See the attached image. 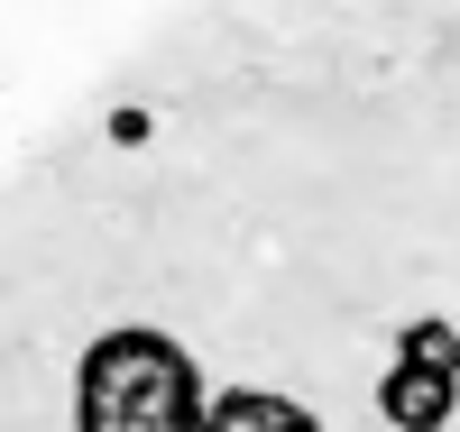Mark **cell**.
Masks as SVG:
<instances>
[{
  "mask_svg": "<svg viewBox=\"0 0 460 432\" xmlns=\"http://www.w3.org/2000/svg\"><path fill=\"white\" fill-rule=\"evenodd\" d=\"M212 396L194 349L157 322H120L74 368V432H203Z\"/></svg>",
  "mask_w": 460,
  "mask_h": 432,
  "instance_id": "6da1fadb",
  "label": "cell"
},
{
  "mask_svg": "<svg viewBox=\"0 0 460 432\" xmlns=\"http://www.w3.org/2000/svg\"><path fill=\"white\" fill-rule=\"evenodd\" d=\"M396 359H414V368H442V377H460V322H442V313H424V322H405V331H396Z\"/></svg>",
  "mask_w": 460,
  "mask_h": 432,
  "instance_id": "277c9868",
  "label": "cell"
},
{
  "mask_svg": "<svg viewBox=\"0 0 460 432\" xmlns=\"http://www.w3.org/2000/svg\"><path fill=\"white\" fill-rule=\"evenodd\" d=\"M203 432H323V423H314V405L277 396V386H221Z\"/></svg>",
  "mask_w": 460,
  "mask_h": 432,
  "instance_id": "3957f363",
  "label": "cell"
},
{
  "mask_svg": "<svg viewBox=\"0 0 460 432\" xmlns=\"http://www.w3.org/2000/svg\"><path fill=\"white\" fill-rule=\"evenodd\" d=\"M377 414H387L396 432H442L460 414V377L414 368V359H387V377H377Z\"/></svg>",
  "mask_w": 460,
  "mask_h": 432,
  "instance_id": "7a4b0ae2",
  "label": "cell"
}]
</instances>
